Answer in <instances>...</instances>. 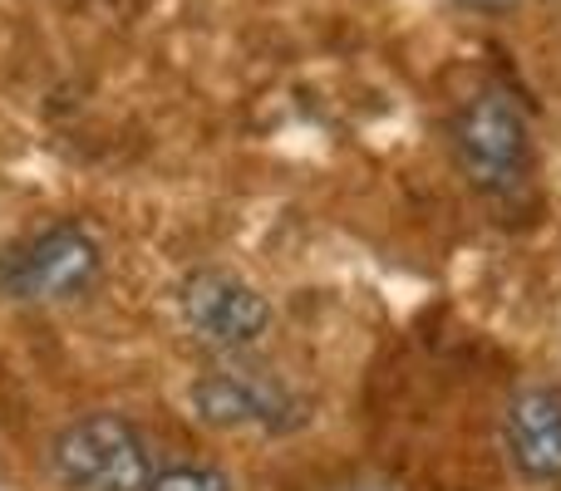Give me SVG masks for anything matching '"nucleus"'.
<instances>
[{"label":"nucleus","instance_id":"obj_2","mask_svg":"<svg viewBox=\"0 0 561 491\" xmlns=\"http://www.w3.org/2000/svg\"><path fill=\"white\" fill-rule=\"evenodd\" d=\"M104 246L84 222H55L0 250V295L20 305H65L99 285Z\"/></svg>","mask_w":561,"mask_h":491},{"label":"nucleus","instance_id":"obj_4","mask_svg":"<svg viewBox=\"0 0 561 491\" xmlns=\"http://www.w3.org/2000/svg\"><path fill=\"white\" fill-rule=\"evenodd\" d=\"M178 319L213 354H247L276 325V309L252 280L222 266H197L178 280Z\"/></svg>","mask_w":561,"mask_h":491},{"label":"nucleus","instance_id":"obj_5","mask_svg":"<svg viewBox=\"0 0 561 491\" xmlns=\"http://www.w3.org/2000/svg\"><path fill=\"white\" fill-rule=\"evenodd\" d=\"M193 413L217 433H242V437H286L306 428L310 404L276 374L242 364L207 369L193 384Z\"/></svg>","mask_w":561,"mask_h":491},{"label":"nucleus","instance_id":"obj_7","mask_svg":"<svg viewBox=\"0 0 561 491\" xmlns=\"http://www.w3.org/2000/svg\"><path fill=\"white\" fill-rule=\"evenodd\" d=\"M148 491H232V477L213 463H168L153 467Z\"/></svg>","mask_w":561,"mask_h":491},{"label":"nucleus","instance_id":"obj_6","mask_svg":"<svg viewBox=\"0 0 561 491\" xmlns=\"http://www.w3.org/2000/svg\"><path fill=\"white\" fill-rule=\"evenodd\" d=\"M503 453L533 487L561 482V388L533 384L503 413Z\"/></svg>","mask_w":561,"mask_h":491},{"label":"nucleus","instance_id":"obj_3","mask_svg":"<svg viewBox=\"0 0 561 491\" xmlns=\"http://www.w3.org/2000/svg\"><path fill=\"white\" fill-rule=\"evenodd\" d=\"M49 472L65 491H148L153 453L124 413H84L55 433Z\"/></svg>","mask_w":561,"mask_h":491},{"label":"nucleus","instance_id":"obj_8","mask_svg":"<svg viewBox=\"0 0 561 491\" xmlns=\"http://www.w3.org/2000/svg\"><path fill=\"white\" fill-rule=\"evenodd\" d=\"M454 5L478 10V15H507V10H517V5H523V0H454Z\"/></svg>","mask_w":561,"mask_h":491},{"label":"nucleus","instance_id":"obj_1","mask_svg":"<svg viewBox=\"0 0 561 491\" xmlns=\"http://www.w3.org/2000/svg\"><path fill=\"white\" fill-rule=\"evenodd\" d=\"M448 148H454V163L468 177V187L478 197H488V202H513L533 183V167H537L533 118L497 84L473 89L454 108Z\"/></svg>","mask_w":561,"mask_h":491}]
</instances>
